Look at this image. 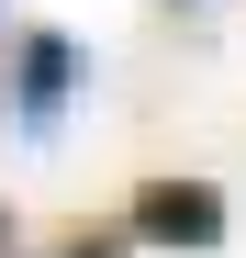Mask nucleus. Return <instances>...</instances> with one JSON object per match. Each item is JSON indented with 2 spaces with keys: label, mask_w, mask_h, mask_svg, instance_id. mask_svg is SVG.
I'll list each match as a JSON object with an SVG mask.
<instances>
[{
  "label": "nucleus",
  "mask_w": 246,
  "mask_h": 258,
  "mask_svg": "<svg viewBox=\"0 0 246 258\" xmlns=\"http://www.w3.org/2000/svg\"><path fill=\"white\" fill-rule=\"evenodd\" d=\"M0 236H12V213H0Z\"/></svg>",
  "instance_id": "7ed1b4c3"
},
{
  "label": "nucleus",
  "mask_w": 246,
  "mask_h": 258,
  "mask_svg": "<svg viewBox=\"0 0 246 258\" xmlns=\"http://www.w3.org/2000/svg\"><path fill=\"white\" fill-rule=\"evenodd\" d=\"M123 236H146V247H224V191L213 180H146Z\"/></svg>",
  "instance_id": "f257e3e1"
},
{
  "label": "nucleus",
  "mask_w": 246,
  "mask_h": 258,
  "mask_svg": "<svg viewBox=\"0 0 246 258\" xmlns=\"http://www.w3.org/2000/svg\"><path fill=\"white\" fill-rule=\"evenodd\" d=\"M67 90H78V45H67V34H23V56H12V101H23L34 135L67 112Z\"/></svg>",
  "instance_id": "f03ea898"
}]
</instances>
